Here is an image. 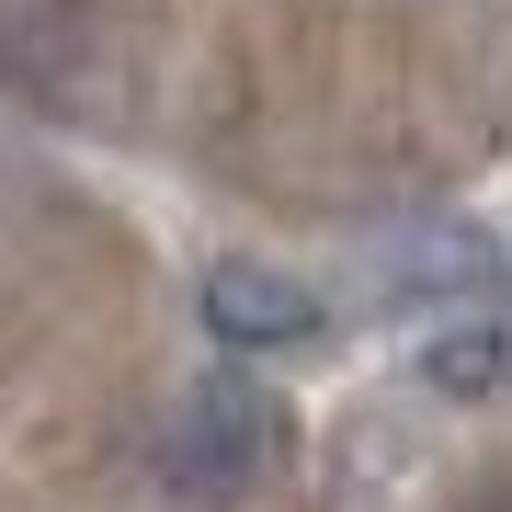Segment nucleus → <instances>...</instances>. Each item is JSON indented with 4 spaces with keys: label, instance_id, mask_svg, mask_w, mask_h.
Instances as JSON below:
<instances>
[{
    "label": "nucleus",
    "instance_id": "obj_1",
    "mask_svg": "<svg viewBox=\"0 0 512 512\" xmlns=\"http://www.w3.org/2000/svg\"><path fill=\"white\" fill-rule=\"evenodd\" d=\"M285 456H296V421H285V399H262L251 376L183 387V399L160 410V433H148V467H160L171 501H251V490L285 478Z\"/></svg>",
    "mask_w": 512,
    "mask_h": 512
},
{
    "label": "nucleus",
    "instance_id": "obj_2",
    "mask_svg": "<svg viewBox=\"0 0 512 512\" xmlns=\"http://www.w3.org/2000/svg\"><path fill=\"white\" fill-rule=\"evenodd\" d=\"M205 330L239 353H274V342H308L319 330V296L274 274V262H205Z\"/></svg>",
    "mask_w": 512,
    "mask_h": 512
},
{
    "label": "nucleus",
    "instance_id": "obj_3",
    "mask_svg": "<svg viewBox=\"0 0 512 512\" xmlns=\"http://www.w3.org/2000/svg\"><path fill=\"white\" fill-rule=\"evenodd\" d=\"M421 365H433V387H501V365H512V342H501V319H467V330H444L433 353H421Z\"/></svg>",
    "mask_w": 512,
    "mask_h": 512
},
{
    "label": "nucleus",
    "instance_id": "obj_4",
    "mask_svg": "<svg viewBox=\"0 0 512 512\" xmlns=\"http://www.w3.org/2000/svg\"><path fill=\"white\" fill-rule=\"evenodd\" d=\"M478 512H512V490H501V501H478Z\"/></svg>",
    "mask_w": 512,
    "mask_h": 512
}]
</instances>
